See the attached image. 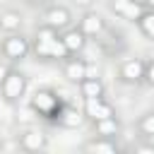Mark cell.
I'll return each instance as SVG.
<instances>
[{
    "instance_id": "obj_22",
    "label": "cell",
    "mask_w": 154,
    "mask_h": 154,
    "mask_svg": "<svg viewBox=\"0 0 154 154\" xmlns=\"http://www.w3.org/2000/svg\"><path fill=\"white\" fill-rule=\"evenodd\" d=\"M89 2H91V0H79V5H89Z\"/></svg>"
},
{
    "instance_id": "obj_18",
    "label": "cell",
    "mask_w": 154,
    "mask_h": 154,
    "mask_svg": "<svg viewBox=\"0 0 154 154\" xmlns=\"http://www.w3.org/2000/svg\"><path fill=\"white\" fill-rule=\"evenodd\" d=\"M87 149H89V152H108V154L116 152V147H113L111 142H96V144H89Z\"/></svg>"
},
{
    "instance_id": "obj_8",
    "label": "cell",
    "mask_w": 154,
    "mask_h": 154,
    "mask_svg": "<svg viewBox=\"0 0 154 154\" xmlns=\"http://www.w3.org/2000/svg\"><path fill=\"white\" fill-rule=\"evenodd\" d=\"M34 106H36L38 111H51V108L55 106V99H53L48 91H41V94H36V99H34Z\"/></svg>"
},
{
    "instance_id": "obj_5",
    "label": "cell",
    "mask_w": 154,
    "mask_h": 154,
    "mask_svg": "<svg viewBox=\"0 0 154 154\" xmlns=\"http://www.w3.org/2000/svg\"><path fill=\"white\" fill-rule=\"evenodd\" d=\"M5 53H7L10 58H24V53H26V41H24V38H7Z\"/></svg>"
},
{
    "instance_id": "obj_20",
    "label": "cell",
    "mask_w": 154,
    "mask_h": 154,
    "mask_svg": "<svg viewBox=\"0 0 154 154\" xmlns=\"http://www.w3.org/2000/svg\"><path fill=\"white\" fill-rule=\"evenodd\" d=\"M147 79L154 84V65H149V70H147Z\"/></svg>"
},
{
    "instance_id": "obj_11",
    "label": "cell",
    "mask_w": 154,
    "mask_h": 154,
    "mask_svg": "<svg viewBox=\"0 0 154 154\" xmlns=\"http://www.w3.org/2000/svg\"><path fill=\"white\" fill-rule=\"evenodd\" d=\"M82 29H84L87 34H96V31H101V19H99L96 14H87L84 22H82Z\"/></svg>"
},
{
    "instance_id": "obj_1",
    "label": "cell",
    "mask_w": 154,
    "mask_h": 154,
    "mask_svg": "<svg viewBox=\"0 0 154 154\" xmlns=\"http://www.w3.org/2000/svg\"><path fill=\"white\" fill-rule=\"evenodd\" d=\"M36 53L38 55H53V58H65L67 55V46L58 38H48V41H38L36 43Z\"/></svg>"
},
{
    "instance_id": "obj_14",
    "label": "cell",
    "mask_w": 154,
    "mask_h": 154,
    "mask_svg": "<svg viewBox=\"0 0 154 154\" xmlns=\"http://www.w3.org/2000/svg\"><path fill=\"white\" fill-rule=\"evenodd\" d=\"M19 22H22V19H19V14H14V12H7V14L0 17V26H2V29H17Z\"/></svg>"
},
{
    "instance_id": "obj_12",
    "label": "cell",
    "mask_w": 154,
    "mask_h": 154,
    "mask_svg": "<svg viewBox=\"0 0 154 154\" xmlns=\"http://www.w3.org/2000/svg\"><path fill=\"white\" fill-rule=\"evenodd\" d=\"M65 72H67L70 79H84V77H87V67H84L82 63H70Z\"/></svg>"
},
{
    "instance_id": "obj_15",
    "label": "cell",
    "mask_w": 154,
    "mask_h": 154,
    "mask_svg": "<svg viewBox=\"0 0 154 154\" xmlns=\"http://www.w3.org/2000/svg\"><path fill=\"white\" fill-rule=\"evenodd\" d=\"M82 91H84L87 99H89V96H101V84H99V79H87L84 87H82Z\"/></svg>"
},
{
    "instance_id": "obj_19",
    "label": "cell",
    "mask_w": 154,
    "mask_h": 154,
    "mask_svg": "<svg viewBox=\"0 0 154 154\" xmlns=\"http://www.w3.org/2000/svg\"><path fill=\"white\" fill-rule=\"evenodd\" d=\"M142 130H144L147 135H154V113H152V116H147V118L142 120Z\"/></svg>"
},
{
    "instance_id": "obj_9",
    "label": "cell",
    "mask_w": 154,
    "mask_h": 154,
    "mask_svg": "<svg viewBox=\"0 0 154 154\" xmlns=\"http://www.w3.org/2000/svg\"><path fill=\"white\" fill-rule=\"evenodd\" d=\"M96 130H99L101 135H113V132L118 130V123H116V118H113V116H108V118L96 120Z\"/></svg>"
},
{
    "instance_id": "obj_7",
    "label": "cell",
    "mask_w": 154,
    "mask_h": 154,
    "mask_svg": "<svg viewBox=\"0 0 154 154\" xmlns=\"http://www.w3.org/2000/svg\"><path fill=\"white\" fill-rule=\"evenodd\" d=\"M46 19H48L51 26H65V24L70 22V14H67L65 10H51V12L46 14Z\"/></svg>"
},
{
    "instance_id": "obj_16",
    "label": "cell",
    "mask_w": 154,
    "mask_h": 154,
    "mask_svg": "<svg viewBox=\"0 0 154 154\" xmlns=\"http://www.w3.org/2000/svg\"><path fill=\"white\" fill-rule=\"evenodd\" d=\"M82 123V116L77 113V111H65L63 113V125H67V128H77Z\"/></svg>"
},
{
    "instance_id": "obj_23",
    "label": "cell",
    "mask_w": 154,
    "mask_h": 154,
    "mask_svg": "<svg viewBox=\"0 0 154 154\" xmlns=\"http://www.w3.org/2000/svg\"><path fill=\"white\" fill-rule=\"evenodd\" d=\"M31 2H46V0H31Z\"/></svg>"
},
{
    "instance_id": "obj_2",
    "label": "cell",
    "mask_w": 154,
    "mask_h": 154,
    "mask_svg": "<svg viewBox=\"0 0 154 154\" xmlns=\"http://www.w3.org/2000/svg\"><path fill=\"white\" fill-rule=\"evenodd\" d=\"M113 10L128 19H140L142 17V5L135 0H113Z\"/></svg>"
},
{
    "instance_id": "obj_10",
    "label": "cell",
    "mask_w": 154,
    "mask_h": 154,
    "mask_svg": "<svg viewBox=\"0 0 154 154\" xmlns=\"http://www.w3.org/2000/svg\"><path fill=\"white\" fill-rule=\"evenodd\" d=\"M63 43L67 46V51H79V48H82V43H84V38H82V34H79V31H70V34L63 38Z\"/></svg>"
},
{
    "instance_id": "obj_6",
    "label": "cell",
    "mask_w": 154,
    "mask_h": 154,
    "mask_svg": "<svg viewBox=\"0 0 154 154\" xmlns=\"http://www.w3.org/2000/svg\"><path fill=\"white\" fill-rule=\"evenodd\" d=\"M142 75H144V65H142L140 60H130V63H125V67H123V77H125V79L135 82V79H140Z\"/></svg>"
},
{
    "instance_id": "obj_21",
    "label": "cell",
    "mask_w": 154,
    "mask_h": 154,
    "mask_svg": "<svg viewBox=\"0 0 154 154\" xmlns=\"http://www.w3.org/2000/svg\"><path fill=\"white\" fill-rule=\"evenodd\" d=\"M5 77H7V70L0 65V82H5Z\"/></svg>"
},
{
    "instance_id": "obj_3",
    "label": "cell",
    "mask_w": 154,
    "mask_h": 154,
    "mask_svg": "<svg viewBox=\"0 0 154 154\" xmlns=\"http://www.w3.org/2000/svg\"><path fill=\"white\" fill-rule=\"evenodd\" d=\"M87 116H91L94 120H101V118L113 116V111H111V106H106L99 96H89V99H87Z\"/></svg>"
},
{
    "instance_id": "obj_4",
    "label": "cell",
    "mask_w": 154,
    "mask_h": 154,
    "mask_svg": "<svg viewBox=\"0 0 154 154\" xmlns=\"http://www.w3.org/2000/svg\"><path fill=\"white\" fill-rule=\"evenodd\" d=\"M24 91V77L19 72H12L5 77V96L7 99H17L19 94Z\"/></svg>"
},
{
    "instance_id": "obj_13",
    "label": "cell",
    "mask_w": 154,
    "mask_h": 154,
    "mask_svg": "<svg viewBox=\"0 0 154 154\" xmlns=\"http://www.w3.org/2000/svg\"><path fill=\"white\" fill-rule=\"evenodd\" d=\"M24 147H26V149H41V147H43V135H38V132L24 135Z\"/></svg>"
},
{
    "instance_id": "obj_17",
    "label": "cell",
    "mask_w": 154,
    "mask_h": 154,
    "mask_svg": "<svg viewBox=\"0 0 154 154\" xmlns=\"http://www.w3.org/2000/svg\"><path fill=\"white\" fill-rule=\"evenodd\" d=\"M140 24H142L144 34L154 38V14H142V17H140Z\"/></svg>"
}]
</instances>
